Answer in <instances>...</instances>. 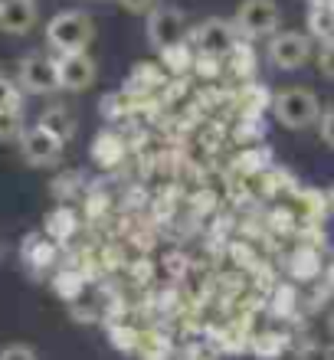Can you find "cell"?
Instances as JSON below:
<instances>
[{"label": "cell", "instance_id": "cell-1", "mask_svg": "<svg viewBox=\"0 0 334 360\" xmlns=\"http://www.w3.org/2000/svg\"><path fill=\"white\" fill-rule=\"evenodd\" d=\"M92 37H96V27H92L89 13H82V10H63V13H56L49 20L46 27V43L56 49L59 56L86 53Z\"/></svg>", "mask_w": 334, "mask_h": 360}, {"label": "cell", "instance_id": "cell-2", "mask_svg": "<svg viewBox=\"0 0 334 360\" xmlns=\"http://www.w3.org/2000/svg\"><path fill=\"white\" fill-rule=\"evenodd\" d=\"M272 115H276L278 124H285L292 131H302V128H308V124H315L321 118V102H318V95L311 89L292 86L272 98Z\"/></svg>", "mask_w": 334, "mask_h": 360}, {"label": "cell", "instance_id": "cell-3", "mask_svg": "<svg viewBox=\"0 0 334 360\" xmlns=\"http://www.w3.org/2000/svg\"><path fill=\"white\" fill-rule=\"evenodd\" d=\"M278 4L276 0H243L236 7V17H233V27H236L239 37L256 39V37H272L278 30Z\"/></svg>", "mask_w": 334, "mask_h": 360}, {"label": "cell", "instance_id": "cell-4", "mask_svg": "<svg viewBox=\"0 0 334 360\" xmlns=\"http://www.w3.org/2000/svg\"><path fill=\"white\" fill-rule=\"evenodd\" d=\"M148 43H151L158 53H167V49L181 46L184 37H187V13L177 7H158L148 13Z\"/></svg>", "mask_w": 334, "mask_h": 360}, {"label": "cell", "instance_id": "cell-5", "mask_svg": "<svg viewBox=\"0 0 334 360\" xmlns=\"http://www.w3.org/2000/svg\"><path fill=\"white\" fill-rule=\"evenodd\" d=\"M311 56V37L302 30H276L269 39V63L282 72L302 69Z\"/></svg>", "mask_w": 334, "mask_h": 360}, {"label": "cell", "instance_id": "cell-6", "mask_svg": "<svg viewBox=\"0 0 334 360\" xmlns=\"http://www.w3.org/2000/svg\"><path fill=\"white\" fill-rule=\"evenodd\" d=\"M20 89H27L30 95H46L59 89V72L56 59L43 56V53H30L20 59Z\"/></svg>", "mask_w": 334, "mask_h": 360}, {"label": "cell", "instance_id": "cell-7", "mask_svg": "<svg viewBox=\"0 0 334 360\" xmlns=\"http://www.w3.org/2000/svg\"><path fill=\"white\" fill-rule=\"evenodd\" d=\"M193 39H197V49H200L203 56L223 59V56H229V53L236 49L239 33H236V27H233V23H226V20H220V17H213V20H207V23H200V27H197Z\"/></svg>", "mask_w": 334, "mask_h": 360}, {"label": "cell", "instance_id": "cell-8", "mask_svg": "<svg viewBox=\"0 0 334 360\" xmlns=\"http://www.w3.org/2000/svg\"><path fill=\"white\" fill-rule=\"evenodd\" d=\"M20 154H23V161L33 164V167H46V164L59 161V154H63V138L37 124V128H30V131L20 134Z\"/></svg>", "mask_w": 334, "mask_h": 360}, {"label": "cell", "instance_id": "cell-9", "mask_svg": "<svg viewBox=\"0 0 334 360\" xmlns=\"http://www.w3.org/2000/svg\"><path fill=\"white\" fill-rule=\"evenodd\" d=\"M56 72H59V89L86 92L96 82V59L89 53H66V56L56 59Z\"/></svg>", "mask_w": 334, "mask_h": 360}, {"label": "cell", "instance_id": "cell-10", "mask_svg": "<svg viewBox=\"0 0 334 360\" xmlns=\"http://www.w3.org/2000/svg\"><path fill=\"white\" fill-rule=\"evenodd\" d=\"M37 27V0H0V30L23 37Z\"/></svg>", "mask_w": 334, "mask_h": 360}, {"label": "cell", "instance_id": "cell-11", "mask_svg": "<svg viewBox=\"0 0 334 360\" xmlns=\"http://www.w3.org/2000/svg\"><path fill=\"white\" fill-rule=\"evenodd\" d=\"M308 37L321 39V43H331L334 39V10L331 4H315L308 10Z\"/></svg>", "mask_w": 334, "mask_h": 360}, {"label": "cell", "instance_id": "cell-12", "mask_svg": "<svg viewBox=\"0 0 334 360\" xmlns=\"http://www.w3.org/2000/svg\"><path fill=\"white\" fill-rule=\"evenodd\" d=\"M39 124H43V128H49V131L56 134V138H63V141H66L69 134H72V128H76L66 108H46V112H43V118H39Z\"/></svg>", "mask_w": 334, "mask_h": 360}, {"label": "cell", "instance_id": "cell-13", "mask_svg": "<svg viewBox=\"0 0 334 360\" xmlns=\"http://www.w3.org/2000/svg\"><path fill=\"white\" fill-rule=\"evenodd\" d=\"M23 134V115L17 108H0V141H20Z\"/></svg>", "mask_w": 334, "mask_h": 360}, {"label": "cell", "instance_id": "cell-14", "mask_svg": "<svg viewBox=\"0 0 334 360\" xmlns=\"http://www.w3.org/2000/svg\"><path fill=\"white\" fill-rule=\"evenodd\" d=\"M295 360H334V347L331 344H305Z\"/></svg>", "mask_w": 334, "mask_h": 360}, {"label": "cell", "instance_id": "cell-15", "mask_svg": "<svg viewBox=\"0 0 334 360\" xmlns=\"http://www.w3.org/2000/svg\"><path fill=\"white\" fill-rule=\"evenodd\" d=\"M318 69H321V76L334 82V39L321 43V49H318Z\"/></svg>", "mask_w": 334, "mask_h": 360}, {"label": "cell", "instance_id": "cell-16", "mask_svg": "<svg viewBox=\"0 0 334 360\" xmlns=\"http://www.w3.org/2000/svg\"><path fill=\"white\" fill-rule=\"evenodd\" d=\"M0 360H37V351L30 344H7L0 351Z\"/></svg>", "mask_w": 334, "mask_h": 360}, {"label": "cell", "instance_id": "cell-17", "mask_svg": "<svg viewBox=\"0 0 334 360\" xmlns=\"http://www.w3.org/2000/svg\"><path fill=\"white\" fill-rule=\"evenodd\" d=\"M20 105V92L7 76H0V108H17Z\"/></svg>", "mask_w": 334, "mask_h": 360}, {"label": "cell", "instance_id": "cell-18", "mask_svg": "<svg viewBox=\"0 0 334 360\" xmlns=\"http://www.w3.org/2000/svg\"><path fill=\"white\" fill-rule=\"evenodd\" d=\"M318 131H321V141L334 151V108L321 112V118H318Z\"/></svg>", "mask_w": 334, "mask_h": 360}, {"label": "cell", "instance_id": "cell-19", "mask_svg": "<svg viewBox=\"0 0 334 360\" xmlns=\"http://www.w3.org/2000/svg\"><path fill=\"white\" fill-rule=\"evenodd\" d=\"M128 13H151L154 10V0H118Z\"/></svg>", "mask_w": 334, "mask_h": 360}, {"label": "cell", "instance_id": "cell-20", "mask_svg": "<svg viewBox=\"0 0 334 360\" xmlns=\"http://www.w3.org/2000/svg\"><path fill=\"white\" fill-rule=\"evenodd\" d=\"M328 207H331V210H334V187H331V190H328Z\"/></svg>", "mask_w": 334, "mask_h": 360}, {"label": "cell", "instance_id": "cell-21", "mask_svg": "<svg viewBox=\"0 0 334 360\" xmlns=\"http://www.w3.org/2000/svg\"><path fill=\"white\" fill-rule=\"evenodd\" d=\"M328 328H331V334H334V314H331V321H328Z\"/></svg>", "mask_w": 334, "mask_h": 360}, {"label": "cell", "instance_id": "cell-22", "mask_svg": "<svg viewBox=\"0 0 334 360\" xmlns=\"http://www.w3.org/2000/svg\"><path fill=\"white\" fill-rule=\"evenodd\" d=\"M311 4H328V0H311Z\"/></svg>", "mask_w": 334, "mask_h": 360}, {"label": "cell", "instance_id": "cell-23", "mask_svg": "<svg viewBox=\"0 0 334 360\" xmlns=\"http://www.w3.org/2000/svg\"><path fill=\"white\" fill-rule=\"evenodd\" d=\"M328 4H331V10H334V0H328Z\"/></svg>", "mask_w": 334, "mask_h": 360}]
</instances>
